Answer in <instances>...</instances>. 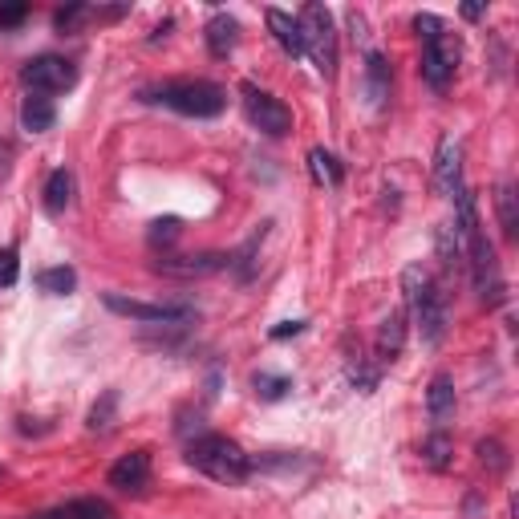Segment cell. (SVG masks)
<instances>
[{"label": "cell", "mask_w": 519, "mask_h": 519, "mask_svg": "<svg viewBox=\"0 0 519 519\" xmlns=\"http://www.w3.org/2000/svg\"><path fill=\"white\" fill-rule=\"evenodd\" d=\"M21 276V260H17V248H0V288H13Z\"/></svg>", "instance_id": "cell-28"}, {"label": "cell", "mask_w": 519, "mask_h": 519, "mask_svg": "<svg viewBox=\"0 0 519 519\" xmlns=\"http://www.w3.org/2000/svg\"><path fill=\"white\" fill-rule=\"evenodd\" d=\"M296 333H305V321H280L268 337H272V341H284V337H296Z\"/></svg>", "instance_id": "cell-32"}, {"label": "cell", "mask_w": 519, "mask_h": 519, "mask_svg": "<svg viewBox=\"0 0 519 519\" xmlns=\"http://www.w3.org/2000/svg\"><path fill=\"white\" fill-rule=\"evenodd\" d=\"M187 463L195 471H203L215 483H244L252 475V459L244 455L240 442L224 438V434H199L191 447H187Z\"/></svg>", "instance_id": "cell-1"}, {"label": "cell", "mask_w": 519, "mask_h": 519, "mask_svg": "<svg viewBox=\"0 0 519 519\" xmlns=\"http://www.w3.org/2000/svg\"><path fill=\"white\" fill-rule=\"evenodd\" d=\"M203 37H207L211 57L224 61V57H232V53H236V45H240V21H236L232 13H215V17L207 21Z\"/></svg>", "instance_id": "cell-12"}, {"label": "cell", "mask_w": 519, "mask_h": 519, "mask_svg": "<svg viewBox=\"0 0 519 519\" xmlns=\"http://www.w3.org/2000/svg\"><path fill=\"white\" fill-rule=\"evenodd\" d=\"M459 61H463V41L455 33L442 29L438 37H430L426 49H422V78H426V86L447 90L451 78H455V69H459Z\"/></svg>", "instance_id": "cell-4"}, {"label": "cell", "mask_w": 519, "mask_h": 519, "mask_svg": "<svg viewBox=\"0 0 519 519\" xmlns=\"http://www.w3.org/2000/svg\"><path fill=\"white\" fill-rule=\"evenodd\" d=\"M414 29H418V37H422V41H430V37H438L447 25H442L434 13H418V17H414Z\"/></svg>", "instance_id": "cell-31"}, {"label": "cell", "mask_w": 519, "mask_h": 519, "mask_svg": "<svg viewBox=\"0 0 519 519\" xmlns=\"http://www.w3.org/2000/svg\"><path fill=\"white\" fill-rule=\"evenodd\" d=\"M426 414H430L438 426L455 414V382H451V374H438V378L430 382V390H426Z\"/></svg>", "instance_id": "cell-14"}, {"label": "cell", "mask_w": 519, "mask_h": 519, "mask_svg": "<svg viewBox=\"0 0 519 519\" xmlns=\"http://www.w3.org/2000/svg\"><path fill=\"white\" fill-rule=\"evenodd\" d=\"M21 82L33 90V94H65L78 86V65L57 57V53H45V57H33L25 69H21Z\"/></svg>", "instance_id": "cell-5"}, {"label": "cell", "mask_w": 519, "mask_h": 519, "mask_svg": "<svg viewBox=\"0 0 519 519\" xmlns=\"http://www.w3.org/2000/svg\"><path fill=\"white\" fill-rule=\"evenodd\" d=\"M29 519H114V511L102 499H73L65 507H53V511L29 515Z\"/></svg>", "instance_id": "cell-15"}, {"label": "cell", "mask_w": 519, "mask_h": 519, "mask_svg": "<svg viewBox=\"0 0 519 519\" xmlns=\"http://www.w3.org/2000/svg\"><path fill=\"white\" fill-rule=\"evenodd\" d=\"M264 21H268V33L276 37V45H280L288 57H305V33H301V21L288 17L284 9H268Z\"/></svg>", "instance_id": "cell-13"}, {"label": "cell", "mask_w": 519, "mask_h": 519, "mask_svg": "<svg viewBox=\"0 0 519 519\" xmlns=\"http://www.w3.org/2000/svg\"><path fill=\"white\" fill-rule=\"evenodd\" d=\"M53 122H57L53 102H49L45 94H29V98H25V106H21V126H25V130H33V134H45Z\"/></svg>", "instance_id": "cell-17"}, {"label": "cell", "mask_w": 519, "mask_h": 519, "mask_svg": "<svg viewBox=\"0 0 519 519\" xmlns=\"http://www.w3.org/2000/svg\"><path fill=\"white\" fill-rule=\"evenodd\" d=\"M219 268H228L224 252H195V256H163L155 264V272L163 276H179V280H195V276H215Z\"/></svg>", "instance_id": "cell-10"}, {"label": "cell", "mask_w": 519, "mask_h": 519, "mask_svg": "<svg viewBox=\"0 0 519 519\" xmlns=\"http://www.w3.org/2000/svg\"><path fill=\"white\" fill-rule=\"evenodd\" d=\"M434 187L442 199H455L463 191V146L455 138H442L438 142V155H434Z\"/></svg>", "instance_id": "cell-8"}, {"label": "cell", "mask_w": 519, "mask_h": 519, "mask_svg": "<svg viewBox=\"0 0 519 519\" xmlns=\"http://www.w3.org/2000/svg\"><path fill=\"white\" fill-rule=\"evenodd\" d=\"M69 203H73V175H69L65 167H57V171L45 179V211H49V215H61Z\"/></svg>", "instance_id": "cell-18"}, {"label": "cell", "mask_w": 519, "mask_h": 519, "mask_svg": "<svg viewBox=\"0 0 519 519\" xmlns=\"http://www.w3.org/2000/svg\"><path fill=\"white\" fill-rule=\"evenodd\" d=\"M463 17H467V21H479V17H483V5H463Z\"/></svg>", "instance_id": "cell-33"}, {"label": "cell", "mask_w": 519, "mask_h": 519, "mask_svg": "<svg viewBox=\"0 0 519 519\" xmlns=\"http://www.w3.org/2000/svg\"><path fill=\"white\" fill-rule=\"evenodd\" d=\"M402 345H406V313L398 309V313H390V317L382 321V329H378V353L394 361V357L402 353Z\"/></svg>", "instance_id": "cell-20"}, {"label": "cell", "mask_w": 519, "mask_h": 519, "mask_svg": "<svg viewBox=\"0 0 519 519\" xmlns=\"http://www.w3.org/2000/svg\"><path fill=\"white\" fill-rule=\"evenodd\" d=\"M110 487L126 491V495H142L151 487V455L146 451H130L110 467Z\"/></svg>", "instance_id": "cell-11"}, {"label": "cell", "mask_w": 519, "mask_h": 519, "mask_svg": "<svg viewBox=\"0 0 519 519\" xmlns=\"http://www.w3.org/2000/svg\"><path fill=\"white\" fill-rule=\"evenodd\" d=\"M37 288L41 292H49V296H69L73 288H78V272L73 268H45V272H37Z\"/></svg>", "instance_id": "cell-22"}, {"label": "cell", "mask_w": 519, "mask_h": 519, "mask_svg": "<svg viewBox=\"0 0 519 519\" xmlns=\"http://www.w3.org/2000/svg\"><path fill=\"white\" fill-rule=\"evenodd\" d=\"M365 86H369V102L386 106V98H390V61L382 53L365 57Z\"/></svg>", "instance_id": "cell-16"}, {"label": "cell", "mask_w": 519, "mask_h": 519, "mask_svg": "<svg viewBox=\"0 0 519 519\" xmlns=\"http://www.w3.org/2000/svg\"><path fill=\"white\" fill-rule=\"evenodd\" d=\"M179 232H183V224H179L175 215L155 219V224H151V244H155V248H171V244L179 240Z\"/></svg>", "instance_id": "cell-27"}, {"label": "cell", "mask_w": 519, "mask_h": 519, "mask_svg": "<svg viewBox=\"0 0 519 519\" xmlns=\"http://www.w3.org/2000/svg\"><path fill=\"white\" fill-rule=\"evenodd\" d=\"M29 17V5H0V29H17L25 25Z\"/></svg>", "instance_id": "cell-30"}, {"label": "cell", "mask_w": 519, "mask_h": 519, "mask_svg": "<svg viewBox=\"0 0 519 519\" xmlns=\"http://www.w3.org/2000/svg\"><path fill=\"white\" fill-rule=\"evenodd\" d=\"M309 171H313V179L317 183H325V187H341V179H345V171H341V163L329 155V151H309Z\"/></svg>", "instance_id": "cell-23"}, {"label": "cell", "mask_w": 519, "mask_h": 519, "mask_svg": "<svg viewBox=\"0 0 519 519\" xmlns=\"http://www.w3.org/2000/svg\"><path fill=\"white\" fill-rule=\"evenodd\" d=\"M114 410H118V390H106L102 394V402H94V410H90V430H110L114 426Z\"/></svg>", "instance_id": "cell-25"}, {"label": "cell", "mask_w": 519, "mask_h": 519, "mask_svg": "<svg viewBox=\"0 0 519 519\" xmlns=\"http://www.w3.org/2000/svg\"><path fill=\"white\" fill-rule=\"evenodd\" d=\"M82 17H90V9H86V5H65V9H57V13H53V25L65 33V29L78 25Z\"/></svg>", "instance_id": "cell-29"}, {"label": "cell", "mask_w": 519, "mask_h": 519, "mask_svg": "<svg viewBox=\"0 0 519 519\" xmlns=\"http://www.w3.org/2000/svg\"><path fill=\"white\" fill-rule=\"evenodd\" d=\"M495 211H499L503 236L515 240V236H519V195H515L511 183H499V191H495Z\"/></svg>", "instance_id": "cell-19"}, {"label": "cell", "mask_w": 519, "mask_h": 519, "mask_svg": "<svg viewBox=\"0 0 519 519\" xmlns=\"http://www.w3.org/2000/svg\"><path fill=\"white\" fill-rule=\"evenodd\" d=\"M410 309H414V321H418V329H422V341H426V345H438L442 333H447V301H442V292L434 288V280H430V288L418 296Z\"/></svg>", "instance_id": "cell-9"}, {"label": "cell", "mask_w": 519, "mask_h": 519, "mask_svg": "<svg viewBox=\"0 0 519 519\" xmlns=\"http://www.w3.org/2000/svg\"><path fill=\"white\" fill-rule=\"evenodd\" d=\"M301 21V33H305V53L313 57L317 73L321 78H333V69H337V29H333V13L325 5H305V13L296 17Z\"/></svg>", "instance_id": "cell-3"}, {"label": "cell", "mask_w": 519, "mask_h": 519, "mask_svg": "<svg viewBox=\"0 0 519 519\" xmlns=\"http://www.w3.org/2000/svg\"><path fill=\"white\" fill-rule=\"evenodd\" d=\"M106 309L130 321H155V325H187L195 321L191 305H146V301H130L122 292H106Z\"/></svg>", "instance_id": "cell-7"}, {"label": "cell", "mask_w": 519, "mask_h": 519, "mask_svg": "<svg viewBox=\"0 0 519 519\" xmlns=\"http://www.w3.org/2000/svg\"><path fill=\"white\" fill-rule=\"evenodd\" d=\"M142 102L167 106V110L187 114V118H215V114H224L228 94L215 82H167L155 90H142Z\"/></svg>", "instance_id": "cell-2"}, {"label": "cell", "mask_w": 519, "mask_h": 519, "mask_svg": "<svg viewBox=\"0 0 519 519\" xmlns=\"http://www.w3.org/2000/svg\"><path fill=\"white\" fill-rule=\"evenodd\" d=\"M475 455H479V463L487 467V471H507V447H503V442L499 438H483L479 442V447H475Z\"/></svg>", "instance_id": "cell-24"}, {"label": "cell", "mask_w": 519, "mask_h": 519, "mask_svg": "<svg viewBox=\"0 0 519 519\" xmlns=\"http://www.w3.org/2000/svg\"><path fill=\"white\" fill-rule=\"evenodd\" d=\"M244 110H248L252 126L268 138H284L292 130V110L280 98H272L268 90H256L252 82H244Z\"/></svg>", "instance_id": "cell-6"}, {"label": "cell", "mask_w": 519, "mask_h": 519, "mask_svg": "<svg viewBox=\"0 0 519 519\" xmlns=\"http://www.w3.org/2000/svg\"><path fill=\"white\" fill-rule=\"evenodd\" d=\"M451 455H455V442H451L447 430H434V434L422 442V463H426L430 471H447V467H451Z\"/></svg>", "instance_id": "cell-21"}, {"label": "cell", "mask_w": 519, "mask_h": 519, "mask_svg": "<svg viewBox=\"0 0 519 519\" xmlns=\"http://www.w3.org/2000/svg\"><path fill=\"white\" fill-rule=\"evenodd\" d=\"M252 386H256V394H260L264 402H280V398L292 390V382H288V378H280V374H256V378H252Z\"/></svg>", "instance_id": "cell-26"}]
</instances>
